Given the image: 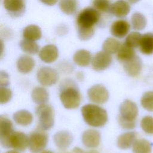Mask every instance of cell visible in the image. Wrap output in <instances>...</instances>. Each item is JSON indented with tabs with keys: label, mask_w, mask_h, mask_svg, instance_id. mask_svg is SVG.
Returning <instances> with one entry per match:
<instances>
[{
	"label": "cell",
	"mask_w": 153,
	"mask_h": 153,
	"mask_svg": "<svg viewBox=\"0 0 153 153\" xmlns=\"http://www.w3.org/2000/svg\"><path fill=\"white\" fill-rule=\"evenodd\" d=\"M101 14L94 8L87 7L81 10L76 19L77 33L82 41L92 38L95 31V26L100 20Z\"/></svg>",
	"instance_id": "cell-1"
},
{
	"label": "cell",
	"mask_w": 153,
	"mask_h": 153,
	"mask_svg": "<svg viewBox=\"0 0 153 153\" xmlns=\"http://www.w3.org/2000/svg\"><path fill=\"white\" fill-rule=\"evenodd\" d=\"M81 94L75 82L66 79L61 84L60 99L63 106L68 109L77 108L81 102Z\"/></svg>",
	"instance_id": "cell-2"
},
{
	"label": "cell",
	"mask_w": 153,
	"mask_h": 153,
	"mask_svg": "<svg viewBox=\"0 0 153 153\" xmlns=\"http://www.w3.org/2000/svg\"><path fill=\"white\" fill-rule=\"evenodd\" d=\"M81 114L84 121L94 127H101L108 121L106 111L93 104H87L81 108Z\"/></svg>",
	"instance_id": "cell-3"
},
{
	"label": "cell",
	"mask_w": 153,
	"mask_h": 153,
	"mask_svg": "<svg viewBox=\"0 0 153 153\" xmlns=\"http://www.w3.org/2000/svg\"><path fill=\"white\" fill-rule=\"evenodd\" d=\"M137 115L138 108L136 104L130 100L126 99L120 106L118 122L120 126L124 129H133L136 127Z\"/></svg>",
	"instance_id": "cell-4"
},
{
	"label": "cell",
	"mask_w": 153,
	"mask_h": 153,
	"mask_svg": "<svg viewBox=\"0 0 153 153\" xmlns=\"http://www.w3.org/2000/svg\"><path fill=\"white\" fill-rule=\"evenodd\" d=\"M38 118L39 127L47 130L53 127L54 123V113L53 108L48 105H38L35 109Z\"/></svg>",
	"instance_id": "cell-5"
},
{
	"label": "cell",
	"mask_w": 153,
	"mask_h": 153,
	"mask_svg": "<svg viewBox=\"0 0 153 153\" xmlns=\"http://www.w3.org/2000/svg\"><path fill=\"white\" fill-rule=\"evenodd\" d=\"M48 134L44 130L39 127L32 131L29 137V148L32 153L42 151L48 143Z\"/></svg>",
	"instance_id": "cell-6"
},
{
	"label": "cell",
	"mask_w": 153,
	"mask_h": 153,
	"mask_svg": "<svg viewBox=\"0 0 153 153\" xmlns=\"http://www.w3.org/2000/svg\"><path fill=\"white\" fill-rule=\"evenodd\" d=\"M1 143L5 148H13L17 151H24L29 146V137L23 132L14 131Z\"/></svg>",
	"instance_id": "cell-7"
},
{
	"label": "cell",
	"mask_w": 153,
	"mask_h": 153,
	"mask_svg": "<svg viewBox=\"0 0 153 153\" xmlns=\"http://www.w3.org/2000/svg\"><path fill=\"white\" fill-rule=\"evenodd\" d=\"M36 77L38 82L44 86H51L55 84L59 79V74L50 67L41 68L37 72Z\"/></svg>",
	"instance_id": "cell-8"
},
{
	"label": "cell",
	"mask_w": 153,
	"mask_h": 153,
	"mask_svg": "<svg viewBox=\"0 0 153 153\" xmlns=\"http://www.w3.org/2000/svg\"><path fill=\"white\" fill-rule=\"evenodd\" d=\"M88 97L92 102L103 104L109 99V92L106 88L102 84H96L91 86L87 91Z\"/></svg>",
	"instance_id": "cell-9"
},
{
	"label": "cell",
	"mask_w": 153,
	"mask_h": 153,
	"mask_svg": "<svg viewBox=\"0 0 153 153\" xmlns=\"http://www.w3.org/2000/svg\"><path fill=\"white\" fill-rule=\"evenodd\" d=\"M112 56L103 51H98L91 60V66L96 71H102L107 69L112 63Z\"/></svg>",
	"instance_id": "cell-10"
},
{
	"label": "cell",
	"mask_w": 153,
	"mask_h": 153,
	"mask_svg": "<svg viewBox=\"0 0 153 153\" xmlns=\"http://www.w3.org/2000/svg\"><path fill=\"white\" fill-rule=\"evenodd\" d=\"M123 67L126 73L132 77L137 76L141 72L142 63L140 57L136 55L123 62Z\"/></svg>",
	"instance_id": "cell-11"
},
{
	"label": "cell",
	"mask_w": 153,
	"mask_h": 153,
	"mask_svg": "<svg viewBox=\"0 0 153 153\" xmlns=\"http://www.w3.org/2000/svg\"><path fill=\"white\" fill-rule=\"evenodd\" d=\"M3 3L5 10L13 17H19L25 12V0H4Z\"/></svg>",
	"instance_id": "cell-12"
},
{
	"label": "cell",
	"mask_w": 153,
	"mask_h": 153,
	"mask_svg": "<svg viewBox=\"0 0 153 153\" xmlns=\"http://www.w3.org/2000/svg\"><path fill=\"white\" fill-rule=\"evenodd\" d=\"M83 145L87 148H96L101 140L100 133L94 129H88L84 131L81 137Z\"/></svg>",
	"instance_id": "cell-13"
},
{
	"label": "cell",
	"mask_w": 153,
	"mask_h": 153,
	"mask_svg": "<svg viewBox=\"0 0 153 153\" xmlns=\"http://www.w3.org/2000/svg\"><path fill=\"white\" fill-rule=\"evenodd\" d=\"M39 56L41 60L45 63L54 62L59 56L58 48L53 44L46 45L39 51Z\"/></svg>",
	"instance_id": "cell-14"
},
{
	"label": "cell",
	"mask_w": 153,
	"mask_h": 153,
	"mask_svg": "<svg viewBox=\"0 0 153 153\" xmlns=\"http://www.w3.org/2000/svg\"><path fill=\"white\" fill-rule=\"evenodd\" d=\"M73 136L68 131L62 130L55 133L53 137L56 145L60 149H66L73 142Z\"/></svg>",
	"instance_id": "cell-15"
},
{
	"label": "cell",
	"mask_w": 153,
	"mask_h": 153,
	"mask_svg": "<svg viewBox=\"0 0 153 153\" xmlns=\"http://www.w3.org/2000/svg\"><path fill=\"white\" fill-rule=\"evenodd\" d=\"M130 24L125 20H118L114 22L110 29L111 33L115 37L122 38L127 35L130 30Z\"/></svg>",
	"instance_id": "cell-16"
},
{
	"label": "cell",
	"mask_w": 153,
	"mask_h": 153,
	"mask_svg": "<svg viewBox=\"0 0 153 153\" xmlns=\"http://www.w3.org/2000/svg\"><path fill=\"white\" fill-rule=\"evenodd\" d=\"M130 11L129 4L124 0H118L111 5L110 12L117 17L126 16Z\"/></svg>",
	"instance_id": "cell-17"
},
{
	"label": "cell",
	"mask_w": 153,
	"mask_h": 153,
	"mask_svg": "<svg viewBox=\"0 0 153 153\" xmlns=\"http://www.w3.org/2000/svg\"><path fill=\"white\" fill-rule=\"evenodd\" d=\"M13 123L5 115L0 116V141L6 140L14 131Z\"/></svg>",
	"instance_id": "cell-18"
},
{
	"label": "cell",
	"mask_w": 153,
	"mask_h": 153,
	"mask_svg": "<svg viewBox=\"0 0 153 153\" xmlns=\"http://www.w3.org/2000/svg\"><path fill=\"white\" fill-rule=\"evenodd\" d=\"M136 134L134 131L126 132L120 135L117 139V146L121 149H127L133 146L136 140Z\"/></svg>",
	"instance_id": "cell-19"
},
{
	"label": "cell",
	"mask_w": 153,
	"mask_h": 153,
	"mask_svg": "<svg viewBox=\"0 0 153 153\" xmlns=\"http://www.w3.org/2000/svg\"><path fill=\"white\" fill-rule=\"evenodd\" d=\"M35 66L34 60L29 56L24 55L20 56L17 61V68L18 71L22 74L30 72Z\"/></svg>",
	"instance_id": "cell-20"
},
{
	"label": "cell",
	"mask_w": 153,
	"mask_h": 153,
	"mask_svg": "<svg viewBox=\"0 0 153 153\" xmlns=\"http://www.w3.org/2000/svg\"><path fill=\"white\" fill-rule=\"evenodd\" d=\"M74 62L77 65L82 67L87 66L91 62V55L87 50L81 49L76 51L73 57Z\"/></svg>",
	"instance_id": "cell-21"
},
{
	"label": "cell",
	"mask_w": 153,
	"mask_h": 153,
	"mask_svg": "<svg viewBox=\"0 0 153 153\" xmlns=\"http://www.w3.org/2000/svg\"><path fill=\"white\" fill-rule=\"evenodd\" d=\"M139 49L142 53L150 55L153 53V33H146L142 35Z\"/></svg>",
	"instance_id": "cell-22"
},
{
	"label": "cell",
	"mask_w": 153,
	"mask_h": 153,
	"mask_svg": "<svg viewBox=\"0 0 153 153\" xmlns=\"http://www.w3.org/2000/svg\"><path fill=\"white\" fill-rule=\"evenodd\" d=\"M13 117L16 124L22 126H27L30 124L33 120L32 114L25 109H22L16 112L13 114Z\"/></svg>",
	"instance_id": "cell-23"
},
{
	"label": "cell",
	"mask_w": 153,
	"mask_h": 153,
	"mask_svg": "<svg viewBox=\"0 0 153 153\" xmlns=\"http://www.w3.org/2000/svg\"><path fill=\"white\" fill-rule=\"evenodd\" d=\"M23 36L24 39L30 41L39 40L42 36L41 29L35 25H28L23 29Z\"/></svg>",
	"instance_id": "cell-24"
},
{
	"label": "cell",
	"mask_w": 153,
	"mask_h": 153,
	"mask_svg": "<svg viewBox=\"0 0 153 153\" xmlns=\"http://www.w3.org/2000/svg\"><path fill=\"white\" fill-rule=\"evenodd\" d=\"M31 97L33 101L38 104H45L48 100V92L47 90L42 87H36L32 91Z\"/></svg>",
	"instance_id": "cell-25"
},
{
	"label": "cell",
	"mask_w": 153,
	"mask_h": 153,
	"mask_svg": "<svg viewBox=\"0 0 153 153\" xmlns=\"http://www.w3.org/2000/svg\"><path fill=\"white\" fill-rule=\"evenodd\" d=\"M132 150L133 153H151L152 145L146 139H136L133 144Z\"/></svg>",
	"instance_id": "cell-26"
},
{
	"label": "cell",
	"mask_w": 153,
	"mask_h": 153,
	"mask_svg": "<svg viewBox=\"0 0 153 153\" xmlns=\"http://www.w3.org/2000/svg\"><path fill=\"white\" fill-rule=\"evenodd\" d=\"M135 55L133 48L127 45L125 43L121 45L118 51H117V59L119 61L123 63L131 59Z\"/></svg>",
	"instance_id": "cell-27"
},
{
	"label": "cell",
	"mask_w": 153,
	"mask_h": 153,
	"mask_svg": "<svg viewBox=\"0 0 153 153\" xmlns=\"http://www.w3.org/2000/svg\"><path fill=\"white\" fill-rule=\"evenodd\" d=\"M59 7L60 10L66 14H74L78 8L77 0H60Z\"/></svg>",
	"instance_id": "cell-28"
},
{
	"label": "cell",
	"mask_w": 153,
	"mask_h": 153,
	"mask_svg": "<svg viewBox=\"0 0 153 153\" xmlns=\"http://www.w3.org/2000/svg\"><path fill=\"white\" fill-rule=\"evenodd\" d=\"M121 45L117 39L113 38H108L103 43L102 50L103 51L110 54H114L117 53Z\"/></svg>",
	"instance_id": "cell-29"
},
{
	"label": "cell",
	"mask_w": 153,
	"mask_h": 153,
	"mask_svg": "<svg viewBox=\"0 0 153 153\" xmlns=\"http://www.w3.org/2000/svg\"><path fill=\"white\" fill-rule=\"evenodd\" d=\"M20 47L23 51L29 54H35L39 51V45L33 41L24 39L20 41Z\"/></svg>",
	"instance_id": "cell-30"
},
{
	"label": "cell",
	"mask_w": 153,
	"mask_h": 153,
	"mask_svg": "<svg viewBox=\"0 0 153 153\" xmlns=\"http://www.w3.org/2000/svg\"><path fill=\"white\" fill-rule=\"evenodd\" d=\"M131 25L134 29L140 30L143 29L146 25V19L143 14L140 13H134L131 18Z\"/></svg>",
	"instance_id": "cell-31"
},
{
	"label": "cell",
	"mask_w": 153,
	"mask_h": 153,
	"mask_svg": "<svg viewBox=\"0 0 153 153\" xmlns=\"http://www.w3.org/2000/svg\"><path fill=\"white\" fill-rule=\"evenodd\" d=\"M140 103L145 109L153 112V91H149L145 93L141 97Z\"/></svg>",
	"instance_id": "cell-32"
},
{
	"label": "cell",
	"mask_w": 153,
	"mask_h": 153,
	"mask_svg": "<svg viewBox=\"0 0 153 153\" xmlns=\"http://www.w3.org/2000/svg\"><path fill=\"white\" fill-rule=\"evenodd\" d=\"M141 38L142 35L140 33L137 32H132L126 37L125 44L133 48H136L139 47Z\"/></svg>",
	"instance_id": "cell-33"
},
{
	"label": "cell",
	"mask_w": 153,
	"mask_h": 153,
	"mask_svg": "<svg viewBox=\"0 0 153 153\" xmlns=\"http://www.w3.org/2000/svg\"><path fill=\"white\" fill-rule=\"evenodd\" d=\"M111 5L109 0H94L93 2V7L100 13L110 12Z\"/></svg>",
	"instance_id": "cell-34"
},
{
	"label": "cell",
	"mask_w": 153,
	"mask_h": 153,
	"mask_svg": "<svg viewBox=\"0 0 153 153\" xmlns=\"http://www.w3.org/2000/svg\"><path fill=\"white\" fill-rule=\"evenodd\" d=\"M140 126L146 133L153 134V117H144L140 121Z\"/></svg>",
	"instance_id": "cell-35"
},
{
	"label": "cell",
	"mask_w": 153,
	"mask_h": 153,
	"mask_svg": "<svg viewBox=\"0 0 153 153\" xmlns=\"http://www.w3.org/2000/svg\"><path fill=\"white\" fill-rule=\"evenodd\" d=\"M12 97L11 90L6 87H1L0 88V103L4 104L8 102Z\"/></svg>",
	"instance_id": "cell-36"
},
{
	"label": "cell",
	"mask_w": 153,
	"mask_h": 153,
	"mask_svg": "<svg viewBox=\"0 0 153 153\" xmlns=\"http://www.w3.org/2000/svg\"><path fill=\"white\" fill-rule=\"evenodd\" d=\"M9 84V76L7 72L1 71L0 72L1 87H7Z\"/></svg>",
	"instance_id": "cell-37"
},
{
	"label": "cell",
	"mask_w": 153,
	"mask_h": 153,
	"mask_svg": "<svg viewBox=\"0 0 153 153\" xmlns=\"http://www.w3.org/2000/svg\"><path fill=\"white\" fill-rule=\"evenodd\" d=\"M68 153H99V152L96 150H89L87 151H85L83 149H81L80 148L75 147L72 149L71 152H68Z\"/></svg>",
	"instance_id": "cell-38"
},
{
	"label": "cell",
	"mask_w": 153,
	"mask_h": 153,
	"mask_svg": "<svg viewBox=\"0 0 153 153\" xmlns=\"http://www.w3.org/2000/svg\"><path fill=\"white\" fill-rule=\"evenodd\" d=\"M39 1L43 4L49 6H52L55 5L58 1V0H39Z\"/></svg>",
	"instance_id": "cell-39"
},
{
	"label": "cell",
	"mask_w": 153,
	"mask_h": 153,
	"mask_svg": "<svg viewBox=\"0 0 153 153\" xmlns=\"http://www.w3.org/2000/svg\"><path fill=\"white\" fill-rule=\"evenodd\" d=\"M5 153H20L17 150H10V151H8L7 152H6Z\"/></svg>",
	"instance_id": "cell-40"
},
{
	"label": "cell",
	"mask_w": 153,
	"mask_h": 153,
	"mask_svg": "<svg viewBox=\"0 0 153 153\" xmlns=\"http://www.w3.org/2000/svg\"><path fill=\"white\" fill-rule=\"evenodd\" d=\"M127 1L131 4H135L137 2H139L140 0H127Z\"/></svg>",
	"instance_id": "cell-41"
},
{
	"label": "cell",
	"mask_w": 153,
	"mask_h": 153,
	"mask_svg": "<svg viewBox=\"0 0 153 153\" xmlns=\"http://www.w3.org/2000/svg\"><path fill=\"white\" fill-rule=\"evenodd\" d=\"M41 153H54V152L49 150H45V151H42Z\"/></svg>",
	"instance_id": "cell-42"
}]
</instances>
